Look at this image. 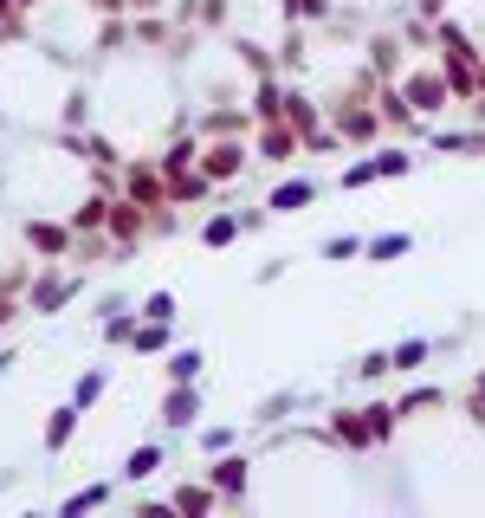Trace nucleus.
Instances as JSON below:
<instances>
[{
	"label": "nucleus",
	"mask_w": 485,
	"mask_h": 518,
	"mask_svg": "<svg viewBox=\"0 0 485 518\" xmlns=\"http://www.w3.org/2000/svg\"><path fill=\"white\" fill-rule=\"evenodd\" d=\"M162 460H169V447H156V441H149V447H136V454L123 460V480H149V473H156Z\"/></svg>",
	"instance_id": "15"
},
{
	"label": "nucleus",
	"mask_w": 485,
	"mask_h": 518,
	"mask_svg": "<svg viewBox=\"0 0 485 518\" xmlns=\"http://www.w3.org/2000/svg\"><path fill=\"white\" fill-rule=\"evenodd\" d=\"M104 383H110L104 370H85V376H78V389H72V402H78V408H91L97 395H104Z\"/></svg>",
	"instance_id": "23"
},
{
	"label": "nucleus",
	"mask_w": 485,
	"mask_h": 518,
	"mask_svg": "<svg viewBox=\"0 0 485 518\" xmlns=\"http://www.w3.org/2000/svg\"><path fill=\"white\" fill-rule=\"evenodd\" d=\"M207 486H214V493L220 499H233V506H240V499H246V460H220V467H207Z\"/></svg>",
	"instance_id": "10"
},
{
	"label": "nucleus",
	"mask_w": 485,
	"mask_h": 518,
	"mask_svg": "<svg viewBox=\"0 0 485 518\" xmlns=\"http://www.w3.org/2000/svg\"><path fill=\"white\" fill-rule=\"evenodd\" d=\"M427 357H434V344H427V337H401V344L388 350V363H395V370H421Z\"/></svg>",
	"instance_id": "16"
},
{
	"label": "nucleus",
	"mask_w": 485,
	"mask_h": 518,
	"mask_svg": "<svg viewBox=\"0 0 485 518\" xmlns=\"http://www.w3.org/2000/svg\"><path fill=\"white\" fill-rule=\"evenodd\" d=\"M414 7H421V13H434V20H440V13H447V0H414Z\"/></svg>",
	"instance_id": "29"
},
{
	"label": "nucleus",
	"mask_w": 485,
	"mask_h": 518,
	"mask_svg": "<svg viewBox=\"0 0 485 518\" xmlns=\"http://www.w3.org/2000/svg\"><path fill=\"white\" fill-rule=\"evenodd\" d=\"M421 408H440V389H414L395 402V415H421Z\"/></svg>",
	"instance_id": "24"
},
{
	"label": "nucleus",
	"mask_w": 485,
	"mask_h": 518,
	"mask_svg": "<svg viewBox=\"0 0 485 518\" xmlns=\"http://www.w3.org/2000/svg\"><path fill=\"white\" fill-rule=\"evenodd\" d=\"M298 143H304V136L291 130V124H279V117H272V124L259 130V162H291V156H298Z\"/></svg>",
	"instance_id": "9"
},
{
	"label": "nucleus",
	"mask_w": 485,
	"mask_h": 518,
	"mask_svg": "<svg viewBox=\"0 0 485 518\" xmlns=\"http://www.w3.org/2000/svg\"><path fill=\"white\" fill-rule=\"evenodd\" d=\"M13 363H20V357H13V350H0V376H7V370H13Z\"/></svg>",
	"instance_id": "31"
},
{
	"label": "nucleus",
	"mask_w": 485,
	"mask_h": 518,
	"mask_svg": "<svg viewBox=\"0 0 485 518\" xmlns=\"http://www.w3.org/2000/svg\"><path fill=\"white\" fill-rule=\"evenodd\" d=\"M110 493H117V486H85V493H72V499H65V518H78V512H97V506H110Z\"/></svg>",
	"instance_id": "19"
},
{
	"label": "nucleus",
	"mask_w": 485,
	"mask_h": 518,
	"mask_svg": "<svg viewBox=\"0 0 485 518\" xmlns=\"http://www.w3.org/2000/svg\"><path fill=\"white\" fill-rule=\"evenodd\" d=\"M201 454H233V428H201Z\"/></svg>",
	"instance_id": "27"
},
{
	"label": "nucleus",
	"mask_w": 485,
	"mask_h": 518,
	"mask_svg": "<svg viewBox=\"0 0 485 518\" xmlns=\"http://www.w3.org/2000/svg\"><path fill=\"white\" fill-rule=\"evenodd\" d=\"M194 415H201V395H194V383H169V395H162V428H194Z\"/></svg>",
	"instance_id": "5"
},
{
	"label": "nucleus",
	"mask_w": 485,
	"mask_h": 518,
	"mask_svg": "<svg viewBox=\"0 0 485 518\" xmlns=\"http://www.w3.org/2000/svg\"><path fill=\"white\" fill-rule=\"evenodd\" d=\"M240 234H246V221H240V214H214V221L201 227V240H207V247H233Z\"/></svg>",
	"instance_id": "17"
},
{
	"label": "nucleus",
	"mask_w": 485,
	"mask_h": 518,
	"mask_svg": "<svg viewBox=\"0 0 485 518\" xmlns=\"http://www.w3.org/2000/svg\"><path fill=\"white\" fill-rule=\"evenodd\" d=\"M363 421H369V434H376V441H388V434H395V402H369Z\"/></svg>",
	"instance_id": "21"
},
{
	"label": "nucleus",
	"mask_w": 485,
	"mask_h": 518,
	"mask_svg": "<svg viewBox=\"0 0 485 518\" xmlns=\"http://www.w3.org/2000/svg\"><path fill=\"white\" fill-rule=\"evenodd\" d=\"M20 7H39V0H20Z\"/></svg>",
	"instance_id": "34"
},
{
	"label": "nucleus",
	"mask_w": 485,
	"mask_h": 518,
	"mask_svg": "<svg viewBox=\"0 0 485 518\" xmlns=\"http://www.w3.org/2000/svg\"><path fill=\"white\" fill-rule=\"evenodd\" d=\"M130 350H143V357H162V350H169V324H162V318L136 324V331H130Z\"/></svg>",
	"instance_id": "14"
},
{
	"label": "nucleus",
	"mask_w": 485,
	"mask_h": 518,
	"mask_svg": "<svg viewBox=\"0 0 485 518\" xmlns=\"http://www.w3.org/2000/svg\"><path fill=\"white\" fill-rule=\"evenodd\" d=\"M291 408H298V395L279 389V395H266V402H259V421H279V415H291Z\"/></svg>",
	"instance_id": "26"
},
{
	"label": "nucleus",
	"mask_w": 485,
	"mask_h": 518,
	"mask_svg": "<svg viewBox=\"0 0 485 518\" xmlns=\"http://www.w3.org/2000/svg\"><path fill=\"white\" fill-rule=\"evenodd\" d=\"M78 415H85V408H78V402L52 408V421H46V454H59V447H65V441H72V434H78Z\"/></svg>",
	"instance_id": "11"
},
{
	"label": "nucleus",
	"mask_w": 485,
	"mask_h": 518,
	"mask_svg": "<svg viewBox=\"0 0 485 518\" xmlns=\"http://www.w3.org/2000/svg\"><path fill=\"white\" fill-rule=\"evenodd\" d=\"M401 98H408V111H414V117H434L440 104L453 98V78H440V72H414L408 85H401Z\"/></svg>",
	"instance_id": "1"
},
{
	"label": "nucleus",
	"mask_w": 485,
	"mask_h": 518,
	"mask_svg": "<svg viewBox=\"0 0 485 518\" xmlns=\"http://www.w3.org/2000/svg\"><path fill=\"white\" fill-rule=\"evenodd\" d=\"M473 408H479V415H485V376H479V383H473Z\"/></svg>",
	"instance_id": "30"
},
{
	"label": "nucleus",
	"mask_w": 485,
	"mask_h": 518,
	"mask_svg": "<svg viewBox=\"0 0 485 518\" xmlns=\"http://www.w3.org/2000/svg\"><path fill=\"white\" fill-rule=\"evenodd\" d=\"M201 350H169V383H201Z\"/></svg>",
	"instance_id": "18"
},
{
	"label": "nucleus",
	"mask_w": 485,
	"mask_h": 518,
	"mask_svg": "<svg viewBox=\"0 0 485 518\" xmlns=\"http://www.w3.org/2000/svg\"><path fill=\"white\" fill-rule=\"evenodd\" d=\"M78 285H85L78 272H46V279H39L33 292H26V305H33L39 318H52V311H59L65 298H78Z\"/></svg>",
	"instance_id": "3"
},
{
	"label": "nucleus",
	"mask_w": 485,
	"mask_h": 518,
	"mask_svg": "<svg viewBox=\"0 0 485 518\" xmlns=\"http://www.w3.org/2000/svg\"><path fill=\"white\" fill-rule=\"evenodd\" d=\"M123 188H130V195H136V208H162V201H169V182H162V175L149 169V162H136V169H123Z\"/></svg>",
	"instance_id": "6"
},
{
	"label": "nucleus",
	"mask_w": 485,
	"mask_h": 518,
	"mask_svg": "<svg viewBox=\"0 0 485 518\" xmlns=\"http://www.w3.org/2000/svg\"><path fill=\"white\" fill-rule=\"evenodd\" d=\"M175 506H182V512H214L220 493H214V486H182V493H175Z\"/></svg>",
	"instance_id": "20"
},
{
	"label": "nucleus",
	"mask_w": 485,
	"mask_h": 518,
	"mask_svg": "<svg viewBox=\"0 0 485 518\" xmlns=\"http://www.w3.org/2000/svg\"><path fill=\"white\" fill-rule=\"evenodd\" d=\"M104 227L123 240V247H130V240L143 234V214H136V201H110V221H104Z\"/></svg>",
	"instance_id": "13"
},
{
	"label": "nucleus",
	"mask_w": 485,
	"mask_h": 518,
	"mask_svg": "<svg viewBox=\"0 0 485 518\" xmlns=\"http://www.w3.org/2000/svg\"><path fill=\"white\" fill-rule=\"evenodd\" d=\"M363 253L376 259V266H388V259L414 253V234H369V240H363Z\"/></svg>",
	"instance_id": "12"
},
{
	"label": "nucleus",
	"mask_w": 485,
	"mask_h": 518,
	"mask_svg": "<svg viewBox=\"0 0 485 518\" xmlns=\"http://www.w3.org/2000/svg\"><path fill=\"white\" fill-rule=\"evenodd\" d=\"M311 201H317V182H311V175H291V182H279L266 195V208L272 214H298V208H311Z\"/></svg>",
	"instance_id": "8"
},
{
	"label": "nucleus",
	"mask_w": 485,
	"mask_h": 518,
	"mask_svg": "<svg viewBox=\"0 0 485 518\" xmlns=\"http://www.w3.org/2000/svg\"><path fill=\"white\" fill-rule=\"evenodd\" d=\"M388 370H395V363H388V350H363V357H356V376H363V383H382Z\"/></svg>",
	"instance_id": "22"
},
{
	"label": "nucleus",
	"mask_w": 485,
	"mask_h": 518,
	"mask_svg": "<svg viewBox=\"0 0 485 518\" xmlns=\"http://www.w3.org/2000/svg\"><path fill=\"white\" fill-rule=\"evenodd\" d=\"M246 162H253V149H246V143H233V136H227V143H214V149L201 156V175H207V182H233V175H240Z\"/></svg>",
	"instance_id": "4"
},
{
	"label": "nucleus",
	"mask_w": 485,
	"mask_h": 518,
	"mask_svg": "<svg viewBox=\"0 0 485 518\" xmlns=\"http://www.w3.org/2000/svg\"><path fill=\"white\" fill-rule=\"evenodd\" d=\"M408 169H414L408 149H382V156H363L356 169H343V188H369V182H382V175H408Z\"/></svg>",
	"instance_id": "2"
},
{
	"label": "nucleus",
	"mask_w": 485,
	"mask_h": 518,
	"mask_svg": "<svg viewBox=\"0 0 485 518\" xmlns=\"http://www.w3.org/2000/svg\"><path fill=\"white\" fill-rule=\"evenodd\" d=\"M0 20H13V0H0Z\"/></svg>",
	"instance_id": "33"
},
{
	"label": "nucleus",
	"mask_w": 485,
	"mask_h": 518,
	"mask_svg": "<svg viewBox=\"0 0 485 518\" xmlns=\"http://www.w3.org/2000/svg\"><path fill=\"white\" fill-rule=\"evenodd\" d=\"M20 240H26V247H39V253H72V227H59V221H33V214L20 221Z\"/></svg>",
	"instance_id": "7"
},
{
	"label": "nucleus",
	"mask_w": 485,
	"mask_h": 518,
	"mask_svg": "<svg viewBox=\"0 0 485 518\" xmlns=\"http://www.w3.org/2000/svg\"><path fill=\"white\" fill-rule=\"evenodd\" d=\"M123 7H162V0H123Z\"/></svg>",
	"instance_id": "32"
},
{
	"label": "nucleus",
	"mask_w": 485,
	"mask_h": 518,
	"mask_svg": "<svg viewBox=\"0 0 485 518\" xmlns=\"http://www.w3.org/2000/svg\"><path fill=\"white\" fill-rule=\"evenodd\" d=\"M363 253V234H337V240H324V259H356Z\"/></svg>",
	"instance_id": "28"
},
{
	"label": "nucleus",
	"mask_w": 485,
	"mask_h": 518,
	"mask_svg": "<svg viewBox=\"0 0 485 518\" xmlns=\"http://www.w3.org/2000/svg\"><path fill=\"white\" fill-rule=\"evenodd\" d=\"M143 318H162V324H175V292H149V298H143Z\"/></svg>",
	"instance_id": "25"
}]
</instances>
